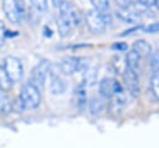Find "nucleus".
Listing matches in <instances>:
<instances>
[{
  "instance_id": "6e6552de",
  "label": "nucleus",
  "mask_w": 159,
  "mask_h": 148,
  "mask_svg": "<svg viewBox=\"0 0 159 148\" xmlns=\"http://www.w3.org/2000/svg\"><path fill=\"white\" fill-rule=\"evenodd\" d=\"M2 10L10 22L19 24L21 21L20 14H19L17 0H2Z\"/></svg>"
},
{
  "instance_id": "bb28decb",
  "label": "nucleus",
  "mask_w": 159,
  "mask_h": 148,
  "mask_svg": "<svg viewBox=\"0 0 159 148\" xmlns=\"http://www.w3.org/2000/svg\"><path fill=\"white\" fill-rule=\"evenodd\" d=\"M144 31L145 32H157V31H159V22H154V24L148 25L144 29Z\"/></svg>"
},
{
  "instance_id": "7ed1b4c3",
  "label": "nucleus",
  "mask_w": 159,
  "mask_h": 148,
  "mask_svg": "<svg viewBox=\"0 0 159 148\" xmlns=\"http://www.w3.org/2000/svg\"><path fill=\"white\" fill-rule=\"evenodd\" d=\"M4 70L12 82H19L24 76V67L17 57L9 56L4 61Z\"/></svg>"
},
{
  "instance_id": "7c9ffc66",
  "label": "nucleus",
  "mask_w": 159,
  "mask_h": 148,
  "mask_svg": "<svg viewBox=\"0 0 159 148\" xmlns=\"http://www.w3.org/2000/svg\"><path fill=\"white\" fill-rule=\"evenodd\" d=\"M51 1H52V5H53L55 7H60V5L62 4L63 0H51Z\"/></svg>"
},
{
  "instance_id": "a878e982",
  "label": "nucleus",
  "mask_w": 159,
  "mask_h": 148,
  "mask_svg": "<svg viewBox=\"0 0 159 148\" xmlns=\"http://www.w3.org/2000/svg\"><path fill=\"white\" fill-rule=\"evenodd\" d=\"M5 32H6L5 25H4V22L0 20V46H2L4 42H5Z\"/></svg>"
},
{
  "instance_id": "20e7f679",
  "label": "nucleus",
  "mask_w": 159,
  "mask_h": 148,
  "mask_svg": "<svg viewBox=\"0 0 159 148\" xmlns=\"http://www.w3.org/2000/svg\"><path fill=\"white\" fill-rule=\"evenodd\" d=\"M99 95L103 98H111L114 95H119L123 93V87L120 85V82H118L116 78H111V77H104L99 81Z\"/></svg>"
},
{
  "instance_id": "5701e85b",
  "label": "nucleus",
  "mask_w": 159,
  "mask_h": 148,
  "mask_svg": "<svg viewBox=\"0 0 159 148\" xmlns=\"http://www.w3.org/2000/svg\"><path fill=\"white\" fill-rule=\"evenodd\" d=\"M11 106H12V112L21 113L22 111H25L24 104H22V102H21V99H20V97H19V96L14 98V101L11 102Z\"/></svg>"
},
{
  "instance_id": "c756f323",
  "label": "nucleus",
  "mask_w": 159,
  "mask_h": 148,
  "mask_svg": "<svg viewBox=\"0 0 159 148\" xmlns=\"http://www.w3.org/2000/svg\"><path fill=\"white\" fill-rule=\"evenodd\" d=\"M139 29H142V26H134V27H132V29H129V30H125L123 34H120V36H125V35H128V34H132V31H138Z\"/></svg>"
},
{
  "instance_id": "473e14b6",
  "label": "nucleus",
  "mask_w": 159,
  "mask_h": 148,
  "mask_svg": "<svg viewBox=\"0 0 159 148\" xmlns=\"http://www.w3.org/2000/svg\"><path fill=\"white\" fill-rule=\"evenodd\" d=\"M0 92H1V91H0Z\"/></svg>"
},
{
  "instance_id": "aec40b11",
  "label": "nucleus",
  "mask_w": 159,
  "mask_h": 148,
  "mask_svg": "<svg viewBox=\"0 0 159 148\" xmlns=\"http://www.w3.org/2000/svg\"><path fill=\"white\" fill-rule=\"evenodd\" d=\"M150 90L157 99H159V71L153 72L150 78Z\"/></svg>"
},
{
  "instance_id": "2f4dec72",
  "label": "nucleus",
  "mask_w": 159,
  "mask_h": 148,
  "mask_svg": "<svg viewBox=\"0 0 159 148\" xmlns=\"http://www.w3.org/2000/svg\"><path fill=\"white\" fill-rule=\"evenodd\" d=\"M154 5H157L158 9H159V0H154Z\"/></svg>"
},
{
  "instance_id": "1a4fd4ad",
  "label": "nucleus",
  "mask_w": 159,
  "mask_h": 148,
  "mask_svg": "<svg viewBox=\"0 0 159 148\" xmlns=\"http://www.w3.org/2000/svg\"><path fill=\"white\" fill-rule=\"evenodd\" d=\"M50 91L53 95H61L66 91V82L52 67H50Z\"/></svg>"
},
{
  "instance_id": "4468645a",
  "label": "nucleus",
  "mask_w": 159,
  "mask_h": 148,
  "mask_svg": "<svg viewBox=\"0 0 159 148\" xmlns=\"http://www.w3.org/2000/svg\"><path fill=\"white\" fill-rule=\"evenodd\" d=\"M88 107H89V111H91L92 114H99V113L103 112V109L106 108V102H104L103 98L92 97V98L89 99Z\"/></svg>"
},
{
  "instance_id": "f3484780",
  "label": "nucleus",
  "mask_w": 159,
  "mask_h": 148,
  "mask_svg": "<svg viewBox=\"0 0 159 148\" xmlns=\"http://www.w3.org/2000/svg\"><path fill=\"white\" fill-rule=\"evenodd\" d=\"M12 83L14 82L10 80V77L5 72L4 67L0 66V91L1 92H9L12 87Z\"/></svg>"
},
{
  "instance_id": "cd10ccee",
  "label": "nucleus",
  "mask_w": 159,
  "mask_h": 148,
  "mask_svg": "<svg viewBox=\"0 0 159 148\" xmlns=\"http://www.w3.org/2000/svg\"><path fill=\"white\" fill-rule=\"evenodd\" d=\"M112 49H116V50L120 51V50H125L127 49V45L124 42H116V44L112 45Z\"/></svg>"
},
{
  "instance_id": "f8f14e48",
  "label": "nucleus",
  "mask_w": 159,
  "mask_h": 148,
  "mask_svg": "<svg viewBox=\"0 0 159 148\" xmlns=\"http://www.w3.org/2000/svg\"><path fill=\"white\" fill-rule=\"evenodd\" d=\"M139 61H140V57L137 52H134L133 50H129L127 52V56H125V66L127 68L134 71L135 73L139 72Z\"/></svg>"
},
{
  "instance_id": "423d86ee",
  "label": "nucleus",
  "mask_w": 159,
  "mask_h": 148,
  "mask_svg": "<svg viewBox=\"0 0 159 148\" xmlns=\"http://www.w3.org/2000/svg\"><path fill=\"white\" fill-rule=\"evenodd\" d=\"M123 81H124V85L128 90V92L130 93V96L133 97H138L139 93H140V86H139V77H138V73H135L134 71L129 70V68H124L123 73Z\"/></svg>"
},
{
  "instance_id": "9d476101",
  "label": "nucleus",
  "mask_w": 159,
  "mask_h": 148,
  "mask_svg": "<svg viewBox=\"0 0 159 148\" xmlns=\"http://www.w3.org/2000/svg\"><path fill=\"white\" fill-rule=\"evenodd\" d=\"M72 24L66 14V11L63 10H60V15L57 17V29H58V34L62 36V37H66L70 35L71 30H72Z\"/></svg>"
},
{
  "instance_id": "f03ea898",
  "label": "nucleus",
  "mask_w": 159,
  "mask_h": 148,
  "mask_svg": "<svg viewBox=\"0 0 159 148\" xmlns=\"http://www.w3.org/2000/svg\"><path fill=\"white\" fill-rule=\"evenodd\" d=\"M50 67H51V62L48 60H42L41 62H39L31 71L30 75V83L34 85L37 90H41L45 85L46 77L48 76L50 72Z\"/></svg>"
},
{
  "instance_id": "0eeeda50",
  "label": "nucleus",
  "mask_w": 159,
  "mask_h": 148,
  "mask_svg": "<svg viewBox=\"0 0 159 148\" xmlns=\"http://www.w3.org/2000/svg\"><path fill=\"white\" fill-rule=\"evenodd\" d=\"M81 61H82L81 57H77V56H67V57H65L61 61L58 68H60V71L63 75H72L73 72L81 70V67H82V62Z\"/></svg>"
},
{
  "instance_id": "9b49d317",
  "label": "nucleus",
  "mask_w": 159,
  "mask_h": 148,
  "mask_svg": "<svg viewBox=\"0 0 159 148\" xmlns=\"http://www.w3.org/2000/svg\"><path fill=\"white\" fill-rule=\"evenodd\" d=\"M132 50L134 52H137L139 55V57H147L152 52V46L148 41L143 40V39H139V40L134 41V44L132 46Z\"/></svg>"
},
{
  "instance_id": "4be33fe9",
  "label": "nucleus",
  "mask_w": 159,
  "mask_h": 148,
  "mask_svg": "<svg viewBox=\"0 0 159 148\" xmlns=\"http://www.w3.org/2000/svg\"><path fill=\"white\" fill-rule=\"evenodd\" d=\"M150 68L153 72H158L159 71V52H154L152 56H150Z\"/></svg>"
},
{
  "instance_id": "dca6fc26",
  "label": "nucleus",
  "mask_w": 159,
  "mask_h": 148,
  "mask_svg": "<svg viewBox=\"0 0 159 148\" xmlns=\"http://www.w3.org/2000/svg\"><path fill=\"white\" fill-rule=\"evenodd\" d=\"M97 82V68L96 67H88L83 75L82 85L86 87H91Z\"/></svg>"
},
{
  "instance_id": "412c9836",
  "label": "nucleus",
  "mask_w": 159,
  "mask_h": 148,
  "mask_svg": "<svg viewBox=\"0 0 159 148\" xmlns=\"http://www.w3.org/2000/svg\"><path fill=\"white\" fill-rule=\"evenodd\" d=\"M91 2H92V5L94 6V10H97V11H106V10H108V7H109V2H108V0H91Z\"/></svg>"
},
{
  "instance_id": "f257e3e1",
  "label": "nucleus",
  "mask_w": 159,
  "mask_h": 148,
  "mask_svg": "<svg viewBox=\"0 0 159 148\" xmlns=\"http://www.w3.org/2000/svg\"><path fill=\"white\" fill-rule=\"evenodd\" d=\"M19 97H20L25 109H35L40 106V102H41L40 90H37L30 82H27L22 86Z\"/></svg>"
},
{
  "instance_id": "393cba45",
  "label": "nucleus",
  "mask_w": 159,
  "mask_h": 148,
  "mask_svg": "<svg viewBox=\"0 0 159 148\" xmlns=\"http://www.w3.org/2000/svg\"><path fill=\"white\" fill-rule=\"evenodd\" d=\"M117 2V5L120 7V9H129L132 6V0H114Z\"/></svg>"
},
{
  "instance_id": "ddd939ff",
  "label": "nucleus",
  "mask_w": 159,
  "mask_h": 148,
  "mask_svg": "<svg viewBox=\"0 0 159 148\" xmlns=\"http://www.w3.org/2000/svg\"><path fill=\"white\" fill-rule=\"evenodd\" d=\"M75 103L77 106V108L82 109L86 104H87V96H86V86L84 85H78L75 90Z\"/></svg>"
},
{
  "instance_id": "6ab92c4d",
  "label": "nucleus",
  "mask_w": 159,
  "mask_h": 148,
  "mask_svg": "<svg viewBox=\"0 0 159 148\" xmlns=\"http://www.w3.org/2000/svg\"><path fill=\"white\" fill-rule=\"evenodd\" d=\"M11 99L6 93L0 95V112L2 114H7L12 112V106H11Z\"/></svg>"
},
{
  "instance_id": "39448f33",
  "label": "nucleus",
  "mask_w": 159,
  "mask_h": 148,
  "mask_svg": "<svg viewBox=\"0 0 159 148\" xmlns=\"http://www.w3.org/2000/svg\"><path fill=\"white\" fill-rule=\"evenodd\" d=\"M84 19H86L87 27H88L92 32H94V34H101V32H103V31L106 30V26H107V25L104 24V21H103V19H102L99 11H97V10H94V9L88 10L87 14H86V16H84Z\"/></svg>"
},
{
  "instance_id": "b1692460",
  "label": "nucleus",
  "mask_w": 159,
  "mask_h": 148,
  "mask_svg": "<svg viewBox=\"0 0 159 148\" xmlns=\"http://www.w3.org/2000/svg\"><path fill=\"white\" fill-rule=\"evenodd\" d=\"M31 4L39 10V11H43L47 7V0H30Z\"/></svg>"
},
{
  "instance_id": "a211bd4d",
  "label": "nucleus",
  "mask_w": 159,
  "mask_h": 148,
  "mask_svg": "<svg viewBox=\"0 0 159 148\" xmlns=\"http://www.w3.org/2000/svg\"><path fill=\"white\" fill-rule=\"evenodd\" d=\"M116 14L120 20H123L125 22H134L139 17L134 11H130L129 9H119L116 11Z\"/></svg>"
},
{
  "instance_id": "2eb2a0df",
  "label": "nucleus",
  "mask_w": 159,
  "mask_h": 148,
  "mask_svg": "<svg viewBox=\"0 0 159 148\" xmlns=\"http://www.w3.org/2000/svg\"><path fill=\"white\" fill-rule=\"evenodd\" d=\"M111 102H109V109L112 112H116V113H119L122 107L125 104V98L123 96V93H119V95H114L113 97L109 98Z\"/></svg>"
},
{
  "instance_id": "c85d7f7f",
  "label": "nucleus",
  "mask_w": 159,
  "mask_h": 148,
  "mask_svg": "<svg viewBox=\"0 0 159 148\" xmlns=\"http://www.w3.org/2000/svg\"><path fill=\"white\" fill-rule=\"evenodd\" d=\"M138 2L142 4V5H144V6H148V7H150V6L154 5V0H138Z\"/></svg>"
}]
</instances>
